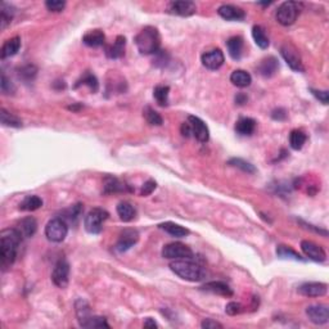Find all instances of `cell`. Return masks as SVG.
I'll use <instances>...</instances> for the list:
<instances>
[{"label": "cell", "instance_id": "52", "mask_svg": "<svg viewBox=\"0 0 329 329\" xmlns=\"http://www.w3.org/2000/svg\"><path fill=\"white\" fill-rule=\"evenodd\" d=\"M247 101H248V98H247L246 94H242V93H239V94H237V97H235V103H238L239 106H242V104L247 103Z\"/></svg>", "mask_w": 329, "mask_h": 329}, {"label": "cell", "instance_id": "25", "mask_svg": "<svg viewBox=\"0 0 329 329\" xmlns=\"http://www.w3.org/2000/svg\"><path fill=\"white\" fill-rule=\"evenodd\" d=\"M243 39L240 38V36H233V38H230L228 42H226L229 56H230L233 60H240L242 53H243Z\"/></svg>", "mask_w": 329, "mask_h": 329}, {"label": "cell", "instance_id": "20", "mask_svg": "<svg viewBox=\"0 0 329 329\" xmlns=\"http://www.w3.org/2000/svg\"><path fill=\"white\" fill-rule=\"evenodd\" d=\"M202 289H203V291L211 292V293H214V294H219V296H224V297L233 296V291H231V288L229 287L226 283L220 282V280H214V282L206 283V284L202 287Z\"/></svg>", "mask_w": 329, "mask_h": 329}, {"label": "cell", "instance_id": "21", "mask_svg": "<svg viewBox=\"0 0 329 329\" xmlns=\"http://www.w3.org/2000/svg\"><path fill=\"white\" fill-rule=\"evenodd\" d=\"M17 229L24 238H31L38 230V221L35 217L27 216L18 222Z\"/></svg>", "mask_w": 329, "mask_h": 329}, {"label": "cell", "instance_id": "14", "mask_svg": "<svg viewBox=\"0 0 329 329\" xmlns=\"http://www.w3.org/2000/svg\"><path fill=\"white\" fill-rule=\"evenodd\" d=\"M139 239V233L135 229H125L120 234L119 240L116 243V249L119 252H126L128 249H130L134 244L137 243Z\"/></svg>", "mask_w": 329, "mask_h": 329}, {"label": "cell", "instance_id": "31", "mask_svg": "<svg viewBox=\"0 0 329 329\" xmlns=\"http://www.w3.org/2000/svg\"><path fill=\"white\" fill-rule=\"evenodd\" d=\"M252 38L255 40L256 45L261 48V49H266L269 47V38H267L266 33H265L264 27L260 26V25H255L252 27Z\"/></svg>", "mask_w": 329, "mask_h": 329}, {"label": "cell", "instance_id": "18", "mask_svg": "<svg viewBox=\"0 0 329 329\" xmlns=\"http://www.w3.org/2000/svg\"><path fill=\"white\" fill-rule=\"evenodd\" d=\"M125 45H126V39L125 36H117L112 44L106 47V56L110 60H119L125 54Z\"/></svg>", "mask_w": 329, "mask_h": 329}, {"label": "cell", "instance_id": "22", "mask_svg": "<svg viewBox=\"0 0 329 329\" xmlns=\"http://www.w3.org/2000/svg\"><path fill=\"white\" fill-rule=\"evenodd\" d=\"M21 49V38L20 36H15V38L8 39L2 47V60L6 58H11V57L16 56Z\"/></svg>", "mask_w": 329, "mask_h": 329}, {"label": "cell", "instance_id": "24", "mask_svg": "<svg viewBox=\"0 0 329 329\" xmlns=\"http://www.w3.org/2000/svg\"><path fill=\"white\" fill-rule=\"evenodd\" d=\"M256 130V121L251 117H240L235 124V131L239 135L243 137H249L252 135Z\"/></svg>", "mask_w": 329, "mask_h": 329}, {"label": "cell", "instance_id": "39", "mask_svg": "<svg viewBox=\"0 0 329 329\" xmlns=\"http://www.w3.org/2000/svg\"><path fill=\"white\" fill-rule=\"evenodd\" d=\"M80 325L84 326V328H110L107 320H106V317L94 316V315H90Z\"/></svg>", "mask_w": 329, "mask_h": 329}, {"label": "cell", "instance_id": "5", "mask_svg": "<svg viewBox=\"0 0 329 329\" xmlns=\"http://www.w3.org/2000/svg\"><path fill=\"white\" fill-rule=\"evenodd\" d=\"M301 12V4L297 2H284L276 11V21L282 26H291Z\"/></svg>", "mask_w": 329, "mask_h": 329}, {"label": "cell", "instance_id": "35", "mask_svg": "<svg viewBox=\"0 0 329 329\" xmlns=\"http://www.w3.org/2000/svg\"><path fill=\"white\" fill-rule=\"evenodd\" d=\"M0 120H2V124L4 126H11V128H22V121L18 119L17 116L9 113L8 111H6L4 108H2L0 111Z\"/></svg>", "mask_w": 329, "mask_h": 329}, {"label": "cell", "instance_id": "45", "mask_svg": "<svg viewBox=\"0 0 329 329\" xmlns=\"http://www.w3.org/2000/svg\"><path fill=\"white\" fill-rule=\"evenodd\" d=\"M225 311L228 315H231V316H234V315L240 314V312L243 311V306L240 305L239 302H229L225 307Z\"/></svg>", "mask_w": 329, "mask_h": 329}, {"label": "cell", "instance_id": "44", "mask_svg": "<svg viewBox=\"0 0 329 329\" xmlns=\"http://www.w3.org/2000/svg\"><path fill=\"white\" fill-rule=\"evenodd\" d=\"M45 7H47L51 12L60 13L66 8V3L65 2H61V0H48L47 3H45Z\"/></svg>", "mask_w": 329, "mask_h": 329}, {"label": "cell", "instance_id": "16", "mask_svg": "<svg viewBox=\"0 0 329 329\" xmlns=\"http://www.w3.org/2000/svg\"><path fill=\"white\" fill-rule=\"evenodd\" d=\"M298 293L305 297H321L325 296L328 291V285L320 282H308L303 283L298 287Z\"/></svg>", "mask_w": 329, "mask_h": 329}, {"label": "cell", "instance_id": "41", "mask_svg": "<svg viewBox=\"0 0 329 329\" xmlns=\"http://www.w3.org/2000/svg\"><path fill=\"white\" fill-rule=\"evenodd\" d=\"M143 116H144V119L147 120V122L153 125V126H161V125L163 124V120L160 113L156 112L152 107L144 108V110H143Z\"/></svg>", "mask_w": 329, "mask_h": 329}, {"label": "cell", "instance_id": "53", "mask_svg": "<svg viewBox=\"0 0 329 329\" xmlns=\"http://www.w3.org/2000/svg\"><path fill=\"white\" fill-rule=\"evenodd\" d=\"M144 326L146 328H157V324L154 320H152L151 317H147V320L144 321Z\"/></svg>", "mask_w": 329, "mask_h": 329}, {"label": "cell", "instance_id": "7", "mask_svg": "<svg viewBox=\"0 0 329 329\" xmlns=\"http://www.w3.org/2000/svg\"><path fill=\"white\" fill-rule=\"evenodd\" d=\"M162 256L169 260H184V258H193L194 253L190 247L185 246L180 242L169 243L162 248Z\"/></svg>", "mask_w": 329, "mask_h": 329}, {"label": "cell", "instance_id": "27", "mask_svg": "<svg viewBox=\"0 0 329 329\" xmlns=\"http://www.w3.org/2000/svg\"><path fill=\"white\" fill-rule=\"evenodd\" d=\"M230 81L233 85L238 86V88H247L252 83V77L244 70H235L231 72Z\"/></svg>", "mask_w": 329, "mask_h": 329}, {"label": "cell", "instance_id": "19", "mask_svg": "<svg viewBox=\"0 0 329 329\" xmlns=\"http://www.w3.org/2000/svg\"><path fill=\"white\" fill-rule=\"evenodd\" d=\"M279 62L275 57H266L261 61L257 67V71L261 76L264 77H273L278 72Z\"/></svg>", "mask_w": 329, "mask_h": 329}, {"label": "cell", "instance_id": "29", "mask_svg": "<svg viewBox=\"0 0 329 329\" xmlns=\"http://www.w3.org/2000/svg\"><path fill=\"white\" fill-rule=\"evenodd\" d=\"M117 214H119L120 219L125 222L133 221L135 215H137V210L131 205L130 202H120L117 206Z\"/></svg>", "mask_w": 329, "mask_h": 329}, {"label": "cell", "instance_id": "40", "mask_svg": "<svg viewBox=\"0 0 329 329\" xmlns=\"http://www.w3.org/2000/svg\"><path fill=\"white\" fill-rule=\"evenodd\" d=\"M81 214H83V205L81 203H77V205H74L71 206L70 208H67V210L63 211V216L62 217L65 221H72V222H76L77 219L81 216Z\"/></svg>", "mask_w": 329, "mask_h": 329}, {"label": "cell", "instance_id": "15", "mask_svg": "<svg viewBox=\"0 0 329 329\" xmlns=\"http://www.w3.org/2000/svg\"><path fill=\"white\" fill-rule=\"evenodd\" d=\"M301 249L305 256L315 262H324L326 260V255L324 249L311 240H302L301 242Z\"/></svg>", "mask_w": 329, "mask_h": 329}, {"label": "cell", "instance_id": "42", "mask_svg": "<svg viewBox=\"0 0 329 329\" xmlns=\"http://www.w3.org/2000/svg\"><path fill=\"white\" fill-rule=\"evenodd\" d=\"M228 163L230 166L240 169L243 172H247V174H255L256 172V169L252 163L247 162V161L242 160V158H231V160H229Z\"/></svg>", "mask_w": 329, "mask_h": 329}, {"label": "cell", "instance_id": "36", "mask_svg": "<svg viewBox=\"0 0 329 329\" xmlns=\"http://www.w3.org/2000/svg\"><path fill=\"white\" fill-rule=\"evenodd\" d=\"M13 15H15L13 7H11L7 3L2 4V12H0V27H2V30H4L12 22Z\"/></svg>", "mask_w": 329, "mask_h": 329}, {"label": "cell", "instance_id": "3", "mask_svg": "<svg viewBox=\"0 0 329 329\" xmlns=\"http://www.w3.org/2000/svg\"><path fill=\"white\" fill-rule=\"evenodd\" d=\"M135 44L140 54L149 56L160 51L161 36L158 30L153 26H146L135 36Z\"/></svg>", "mask_w": 329, "mask_h": 329}, {"label": "cell", "instance_id": "13", "mask_svg": "<svg viewBox=\"0 0 329 329\" xmlns=\"http://www.w3.org/2000/svg\"><path fill=\"white\" fill-rule=\"evenodd\" d=\"M306 315L310 321L314 324L321 325L329 321V308L326 305H311L306 308Z\"/></svg>", "mask_w": 329, "mask_h": 329}, {"label": "cell", "instance_id": "6", "mask_svg": "<svg viewBox=\"0 0 329 329\" xmlns=\"http://www.w3.org/2000/svg\"><path fill=\"white\" fill-rule=\"evenodd\" d=\"M69 234V225L62 217H56L52 219L45 226V235L51 242L54 243H61L66 239Z\"/></svg>", "mask_w": 329, "mask_h": 329}, {"label": "cell", "instance_id": "47", "mask_svg": "<svg viewBox=\"0 0 329 329\" xmlns=\"http://www.w3.org/2000/svg\"><path fill=\"white\" fill-rule=\"evenodd\" d=\"M310 92L314 94L315 98H317L319 101L321 102L323 104H328L329 102V93L326 90H315V89H310Z\"/></svg>", "mask_w": 329, "mask_h": 329}, {"label": "cell", "instance_id": "34", "mask_svg": "<svg viewBox=\"0 0 329 329\" xmlns=\"http://www.w3.org/2000/svg\"><path fill=\"white\" fill-rule=\"evenodd\" d=\"M43 206V199L38 196H27L20 203V210L22 211H36Z\"/></svg>", "mask_w": 329, "mask_h": 329}, {"label": "cell", "instance_id": "30", "mask_svg": "<svg viewBox=\"0 0 329 329\" xmlns=\"http://www.w3.org/2000/svg\"><path fill=\"white\" fill-rule=\"evenodd\" d=\"M81 85L88 86V88H89L93 93H97L99 89L98 79H97V77H95L94 75L89 71H86L85 74L80 77V80H77V83L75 84L74 88L76 89V88H79V86H81Z\"/></svg>", "mask_w": 329, "mask_h": 329}, {"label": "cell", "instance_id": "12", "mask_svg": "<svg viewBox=\"0 0 329 329\" xmlns=\"http://www.w3.org/2000/svg\"><path fill=\"white\" fill-rule=\"evenodd\" d=\"M202 65L205 66L208 70H219L224 62H225V57L220 49H212L210 52L202 54Z\"/></svg>", "mask_w": 329, "mask_h": 329}, {"label": "cell", "instance_id": "38", "mask_svg": "<svg viewBox=\"0 0 329 329\" xmlns=\"http://www.w3.org/2000/svg\"><path fill=\"white\" fill-rule=\"evenodd\" d=\"M17 75L21 80L26 81V83H30V81H33L34 79H35L36 75H38V69H36L34 65L22 66L21 69H18Z\"/></svg>", "mask_w": 329, "mask_h": 329}, {"label": "cell", "instance_id": "46", "mask_svg": "<svg viewBox=\"0 0 329 329\" xmlns=\"http://www.w3.org/2000/svg\"><path fill=\"white\" fill-rule=\"evenodd\" d=\"M156 187H157L156 181L152 180V179H149V180H147L146 183L143 184L142 190H140V196H143V197L149 196V194H151V193L156 189Z\"/></svg>", "mask_w": 329, "mask_h": 329}, {"label": "cell", "instance_id": "10", "mask_svg": "<svg viewBox=\"0 0 329 329\" xmlns=\"http://www.w3.org/2000/svg\"><path fill=\"white\" fill-rule=\"evenodd\" d=\"M188 124L190 125L193 137L196 138L198 142L207 143L210 140V130L205 121H202L197 116H189L188 117Z\"/></svg>", "mask_w": 329, "mask_h": 329}, {"label": "cell", "instance_id": "28", "mask_svg": "<svg viewBox=\"0 0 329 329\" xmlns=\"http://www.w3.org/2000/svg\"><path fill=\"white\" fill-rule=\"evenodd\" d=\"M158 226H160V229L166 231L167 234L172 235V237L175 238H183L189 234V230H188L187 228H184V226L179 225V224H175V222L167 221L163 222V224H160Z\"/></svg>", "mask_w": 329, "mask_h": 329}, {"label": "cell", "instance_id": "9", "mask_svg": "<svg viewBox=\"0 0 329 329\" xmlns=\"http://www.w3.org/2000/svg\"><path fill=\"white\" fill-rule=\"evenodd\" d=\"M52 280L58 288H66L70 282V264L65 258L57 261L52 271Z\"/></svg>", "mask_w": 329, "mask_h": 329}, {"label": "cell", "instance_id": "37", "mask_svg": "<svg viewBox=\"0 0 329 329\" xmlns=\"http://www.w3.org/2000/svg\"><path fill=\"white\" fill-rule=\"evenodd\" d=\"M276 255L280 258H289V260L294 261H305V258L299 255V253H297L294 249H292L291 247L283 246V244L282 246H278V248H276Z\"/></svg>", "mask_w": 329, "mask_h": 329}, {"label": "cell", "instance_id": "4", "mask_svg": "<svg viewBox=\"0 0 329 329\" xmlns=\"http://www.w3.org/2000/svg\"><path fill=\"white\" fill-rule=\"evenodd\" d=\"M108 212L103 208L95 207L86 214L84 219V226L90 234H99L103 228V222L108 219Z\"/></svg>", "mask_w": 329, "mask_h": 329}, {"label": "cell", "instance_id": "11", "mask_svg": "<svg viewBox=\"0 0 329 329\" xmlns=\"http://www.w3.org/2000/svg\"><path fill=\"white\" fill-rule=\"evenodd\" d=\"M197 7L193 2L188 0H179V2H171L167 7V12L171 15L180 16V17H189L196 13Z\"/></svg>", "mask_w": 329, "mask_h": 329}, {"label": "cell", "instance_id": "33", "mask_svg": "<svg viewBox=\"0 0 329 329\" xmlns=\"http://www.w3.org/2000/svg\"><path fill=\"white\" fill-rule=\"evenodd\" d=\"M169 94H170V88L166 85H158L154 88L153 90V97L158 106L161 107H166L169 106Z\"/></svg>", "mask_w": 329, "mask_h": 329}, {"label": "cell", "instance_id": "2", "mask_svg": "<svg viewBox=\"0 0 329 329\" xmlns=\"http://www.w3.org/2000/svg\"><path fill=\"white\" fill-rule=\"evenodd\" d=\"M170 269L178 276L188 282H199L205 278V269L192 258L175 260L170 264Z\"/></svg>", "mask_w": 329, "mask_h": 329}, {"label": "cell", "instance_id": "17", "mask_svg": "<svg viewBox=\"0 0 329 329\" xmlns=\"http://www.w3.org/2000/svg\"><path fill=\"white\" fill-rule=\"evenodd\" d=\"M217 13L221 18L226 20V21H243L246 18V13L242 8L235 6H231V4H222L221 7H219L217 9Z\"/></svg>", "mask_w": 329, "mask_h": 329}, {"label": "cell", "instance_id": "49", "mask_svg": "<svg viewBox=\"0 0 329 329\" xmlns=\"http://www.w3.org/2000/svg\"><path fill=\"white\" fill-rule=\"evenodd\" d=\"M271 117L274 120H278V121H283V120L287 119V111L283 110V108H278L271 113Z\"/></svg>", "mask_w": 329, "mask_h": 329}, {"label": "cell", "instance_id": "48", "mask_svg": "<svg viewBox=\"0 0 329 329\" xmlns=\"http://www.w3.org/2000/svg\"><path fill=\"white\" fill-rule=\"evenodd\" d=\"M202 328L205 329H216V328H222V324L217 323V321L212 320V319H205V320L202 321Z\"/></svg>", "mask_w": 329, "mask_h": 329}, {"label": "cell", "instance_id": "32", "mask_svg": "<svg viewBox=\"0 0 329 329\" xmlns=\"http://www.w3.org/2000/svg\"><path fill=\"white\" fill-rule=\"evenodd\" d=\"M306 140H307V137L302 130L296 129V130H292L291 134H289V146L294 151H299L302 148L305 146Z\"/></svg>", "mask_w": 329, "mask_h": 329}, {"label": "cell", "instance_id": "50", "mask_svg": "<svg viewBox=\"0 0 329 329\" xmlns=\"http://www.w3.org/2000/svg\"><path fill=\"white\" fill-rule=\"evenodd\" d=\"M299 222H301L302 225H305L306 229H311V230L316 231V233H320V234H323L324 237H326V235H328V231H326V230H323V229H319V228H315L314 225H310V224H306V222H303L302 220H299Z\"/></svg>", "mask_w": 329, "mask_h": 329}, {"label": "cell", "instance_id": "8", "mask_svg": "<svg viewBox=\"0 0 329 329\" xmlns=\"http://www.w3.org/2000/svg\"><path fill=\"white\" fill-rule=\"evenodd\" d=\"M280 54H282L283 60L287 62V65L291 67L293 71L296 72H303V63L301 60V56H299L297 48L292 44H284L280 48Z\"/></svg>", "mask_w": 329, "mask_h": 329}, {"label": "cell", "instance_id": "26", "mask_svg": "<svg viewBox=\"0 0 329 329\" xmlns=\"http://www.w3.org/2000/svg\"><path fill=\"white\" fill-rule=\"evenodd\" d=\"M129 188L125 183L119 180L117 178L113 176H107L104 179V194H111V193H120V192H128Z\"/></svg>", "mask_w": 329, "mask_h": 329}, {"label": "cell", "instance_id": "1", "mask_svg": "<svg viewBox=\"0 0 329 329\" xmlns=\"http://www.w3.org/2000/svg\"><path fill=\"white\" fill-rule=\"evenodd\" d=\"M22 238L17 228L4 229L0 233V265L3 271L12 266L16 261Z\"/></svg>", "mask_w": 329, "mask_h": 329}, {"label": "cell", "instance_id": "23", "mask_svg": "<svg viewBox=\"0 0 329 329\" xmlns=\"http://www.w3.org/2000/svg\"><path fill=\"white\" fill-rule=\"evenodd\" d=\"M83 43L90 48H98L106 43V35L102 30H92L83 36Z\"/></svg>", "mask_w": 329, "mask_h": 329}, {"label": "cell", "instance_id": "51", "mask_svg": "<svg viewBox=\"0 0 329 329\" xmlns=\"http://www.w3.org/2000/svg\"><path fill=\"white\" fill-rule=\"evenodd\" d=\"M181 134H183L184 137H190V134H192V129H190V125L188 122H184L181 125Z\"/></svg>", "mask_w": 329, "mask_h": 329}, {"label": "cell", "instance_id": "43", "mask_svg": "<svg viewBox=\"0 0 329 329\" xmlns=\"http://www.w3.org/2000/svg\"><path fill=\"white\" fill-rule=\"evenodd\" d=\"M0 88H2V93L4 95H13L16 93V86L12 81L9 80L6 76L4 72H2V83H0Z\"/></svg>", "mask_w": 329, "mask_h": 329}]
</instances>
